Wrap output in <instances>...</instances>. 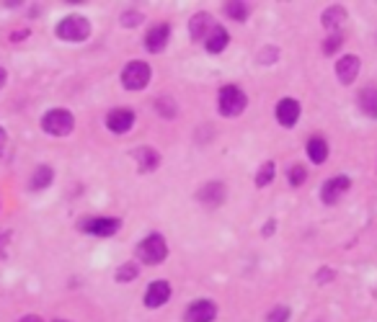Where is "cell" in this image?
Returning a JSON list of instances; mask_svg holds the SVG:
<instances>
[{
	"label": "cell",
	"mask_w": 377,
	"mask_h": 322,
	"mask_svg": "<svg viewBox=\"0 0 377 322\" xmlns=\"http://www.w3.org/2000/svg\"><path fill=\"white\" fill-rule=\"evenodd\" d=\"M54 34L60 36L62 42H86L91 36V21L83 16H65L54 26Z\"/></svg>",
	"instance_id": "6da1fadb"
},
{
	"label": "cell",
	"mask_w": 377,
	"mask_h": 322,
	"mask_svg": "<svg viewBox=\"0 0 377 322\" xmlns=\"http://www.w3.org/2000/svg\"><path fill=\"white\" fill-rule=\"evenodd\" d=\"M42 129L52 137H68L75 129V116L68 109H52L42 116Z\"/></svg>",
	"instance_id": "7a4b0ae2"
},
{
	"label": "cell",
	"mask_w": 377,
	"mask_h": 322,
	"mask_svg": "<svg viewBox=\"0 0 377 322\" xmlns=\"http://www.w3.org/2000/svg\"><path fill=\"white\" fill-rule=\"evenodd\" d=\"M217 103H220V114L223 116H240L246 106H249V95L240 91L238 85H225L220 95H217Z\"/></svg>",
	"instance_id": "3957f363"
},
{
	"label": "cell",
	"mask_w": 377,
	"mask_h": 322,
	"mask_svg": "<svg viewBox=\"0 0 377 322\" xmlns=\"http://www.w3.org/2000/svg\"><path fill=\"white\" fill-rule=\"evenodd\" d=\"M138 258L145 266H158V263H163L168 258V243L161 235H147L138 245Z\"/></svg>",
	"instance_id": "277c9868"
},
{
	"label": "cell",
	"mask_w": 377,
	"mask_h": 322,
	"mask_svg": "<svg viewBox=\"0 0 377 322\" xmlns=\"http://www.w3.org/2000/svg\"><path fill=\"white\" fill-rule=\"evenodd\" d=\"M150 77H153L150 65H147V62H140V60L129 62L127 68L121 70V85H124L127 91H142V88H147Z\"/></svg>",
	"instance_id": "5b68a950"
},
{
	"label": "cell",
	"mask_w": 377,
	"mask_h": 322,
	"mask_svg": "<svg viewBox=\"0 0 377 322\" xmlns=\"http://www.w3.org/2000/svg\"><path fill=\"white\" fill-rule=\"evenodd\" d=\"M121 227V222L117 217H91V220L80 222V232L86 235H96V238H112Z\"/></svg>",
	"instance_id": "8992f818"
},
{
	"label": "cell",
	"mask_w": 377,
	"mask_h": 322,
	"mask_svg": "<svg viewBox=\"0 0 377 322\" xmlns=\"http://www.w3.org/2000/svg\"><path fill=\"white\" fill-rule=\"evenodd\" d=\"M217 317V305L212 299H197L191 302L184 314V322H212Z\"/></svg>",
	"instance_id": "52a82bcc"
},
{
	"label": "cell",
	"mask_w": 377,
	"mask_h": 322,
	"mask_svg": "<svg viewBox=\"0 0 377 322\" xmlns=\"http://www.w3.org/2000/svg\"><path fill=\"white\" fill-rule=\"evenodd\" d=\"M225 196H228V191H225L223 183H220V181H212V183H205V186L197 191V201L209 206V209H217V206H223Z\"/></svg>",
	"instance_id": "ba28073f"
},
{
	"label": "cell",
	"mask_w": 377,
	"mask_h": 322,
	"mask_svg": "<svg viewBox=\"0 0 377 322\" xmlns=\"http://www.w3.org/2000/svg\"><path fill=\"white\" fill-rule=\"evenodd\" d=\"M349 186H352V181L346 178V176H336V178H328L326 183H323V188H320V199H323V204H336L339 199H341L346 191H349Z\"/></svg>",
	"instance_id": "9c48e42d"
},
{
	"label": "cell",
	"mask_w": 377,
	"mask_h": 322,
	"mask_svg": "<svg viewBox=\"0 0 377 322\" xmlns=\"http://www.w3.org/2000/svg\"><path fill=\"white\" fill-rule=\"evenodd\" d=\"M132 124H135V111L132 109H114L109 111V116H106V127H109V132H114V135L129 132Z\"/></svg>",
	"instance_id": "30bf717a"
},
{
	"label": "cell",
	"mask_w": 377,
	"mask_h": 322,
	"mask_svg": "<svg viewBox=\"0 0 377 322\" xmlns=\"http://www.w3.org/2000/svg\"><path fill=\"white\" fill-rule=\"evenodd\" d=\"M168 299H171V284L168 281H153L145 289V307H150V309L163 307Z\"/></svg>",
	"instance_id": "8fae6325"
},
{
	"label": "cell",
	"mask_w": 377,
	"mask_h": 322,
	"mask_svg": "<svg viewBox=\"0 0 377 322\" xmlns=\"http://www.w3.org/2000/svg\"><path fill=\"white\" fill-rule=\"evenodd\" d=\"M168 39H171V26H168V24L153 26V29H150V31L145 34V49L153 52V54H158V52L165 49Z\"/></svg>",
	"instance_id": "7c38bea8"
},
{
	"label": "cell",
	"mask_w": 377,
	"mask_h": 322,
	"mask_svg": "<svg viewBox=\"0 0 377 322\" xmlns=\"http://www.w3.org/2000/svg\"><path fill=\"white\" fill-rule=\"evenodd\" d=\"M300 119V103L295 101V98H282V101L276 103V121L282 124V127L292 129Z\"/></svg>",
	"instance_id": "4fadbf2b"
},
{
	"label": "cell",
	"mask_w": 377,
	"mask_h": 322,
	"mask_svg": "<svg viewBox=\"0 0 377 322\" xmlns=\"http://www.w3.org/2000/svg\"><path fill=\"white\" fill-rule=\"evenodd\" d=\"M360 57L357 54H346V57L336 62V75H339V80L343 85H352L357 80V75H360Z\"/></svg>",
	"instance_id": "5bb4252c"
},
{
	"label": "cell",
	"mask_w": 377,
	"mask_h": 322,
	"mask_svg": "<svg viewBox=\"0 0 377 322\" xmlns=\"http://www.w3.org/2000/svg\"><path fill=\"white\" fill-rule=\"evenodd\" d=\"M212 16L209 13H197V16L188 21V34H191V39H207L209 36V31H212Z\"/></svg>",
	"instance_id": "9a60e30c"
},
{
	"label": "cell",
	"mask_w": 377,
	"mask_h": 322,
	"mask_svg": "<svg viewBox=\"0 0 377 322\" xmlns=\"http://www.w3.org/2000/svg\"><path fill=\"white\" fill-rule=\"evenodd\" d=\"M357 103H360L362 114H367L369 119H377V85L362 88L360 95H357Z\"/></svg>",
	"instance_id": "2e32d148"
},
{
	"label": "cell",
	"mask_w": 377,
	"mask_h": 322,
	"mask_svg": "<svg viewBox=\"0 0 377 322\" xmlns=\"http://www.w3.org/2000/svg\"><path fill=\"white\" fill-rule=\"evenodd\" d=\"M228 42H230V34L225 31L223 26L214 24L212 31H209V36L205 39V47H207V52H212V54H220V52L228 47Z\"/></svg>",
	"instance_id": "e0dca14e"
},
{
	"label": "cell",
	"mask_w": 377,
	"mask_h": 322,
	"mask_svg": "<svg viewBox=\"0 0 377 322\" xmlns=\"http://www.w3.org/2000/svg\"><path fill=\"white\" fill-rule=\"evenodd\" d=\"M135 160L140 165V173H153L161 165V155L155 153L153 147H140V150H135Z\"/></svg>",
	"instance_id": "ac0fdd59"
},
{
	"label": "cell",
	"mask_w": 377,
	"mask_h": 322,
	"mask_svg": "<svg viewBox=\"0 0 377 322\" xmlns=\"http://www.w3.org/2000/svg\"><path fill=\"white\" fill-rule=\"evenodd\" d=\"M320 21H323V26H326L331 34H336V29L346 21V8H341V6H331V8L323 10V18H320Z\"/></svg>",
	"instance_id": "d6986e66"
},
{
	"label": "cell",
	"mask_w": 377,
	"mask_h": 322,
	"mask_svg": "<svg viewBox=\"0 0 377 322\" xmlns=\"http://www.w3.org/2000/svg\"><path fill=\"white\" fill-rule=\"evenodd\" d=\"M52 178H54V170H52L50 165H39V168L34 170L31 181H29V186H31V191H44V188L52 186Z\"/></svg>",
	"instance_id": "ffe728a7"
},
{
	"label": "cell",
	"mask_w": 377,
	"mask_h": 322,
	"mask_svg": "<svg viewBox=\"0 0 377 322\" xmlns=\"http://www.w3.org/2000/svg\"><path fill=\"white\" fill-rule=\"evenodd\" d=\"M308 158L316 165H323L328 158V144L323 137H313V139H308Z\"/></svg>",
	"instance_id": "44dd1931"
},
{
	"label": "cell",
	"mask_w": 377,
	"mask_h": 322,
	"mask_svg": "<svg viewBox=\"0 0 377 322\" xmlns=\"http://www.w3.org/2000/svg\"><path fill=\"white\" fill-rule=\"evenodd\" d=\"M225 13H228L232 21H246V18H249V6H246L243 0H230V3L225 6Z\"/></svg>",
	"instance_id": "7402d4cb"
},
{
	"label": "cell",
	"mask_w": 377,
	"mask_h": 322,
	"mask_svg": "<svg viewBox=\"0 0 377 322\" xmlns=\"http://www.w3.org/2000/svg\"><path fill=\"white\" fill-rule=\"evenodd\" d=\"M274 173H276V168H274V162L269 160V162H264L261 168H258V176H256V186L258 188H266L272 181H274Z\"/></svg>",
	"instance_id": "603a6c76"
},
{
	"label": "cell",
	"mask_w": 377,
	"mask_h": 322,
	"mask_svg": "<svg viewBox=\"0 0 377 322\" xmlns=\"http://www.w3.org/2000/svg\"><path fill=\"white\" fill-rule=\"evenodd\" d=\"M305 178H308V170H305V165H292L290 173H287L290 186H302V183H305Z\"/></svg>",
	"instance_id": "cb8c5ba5"
},
{
	"label": "cell",
	"mask_w": 377,
	"mask_h": 322,
	"mask_svg": "<svg viewBox=\"0 0 377 322\" xmlns=\"http://www.w3.org/2000/svg\"><path fill=\"white\" fill-rule=\"evenodd\" d=\"M138 273H140V268L135 263H124L119 271H117V281H119V284L121 281H135L138 279Z\"/></svg>",
	"instance_id": "d4e9b609"
},
{
	"label": "cell",
	"mask_w": 377,
	"mask_h": 322,
	"mask_svg": "<svg viewBox=\"0 0 377 322\" xmlns=\"http://www.w3.org/2000/svg\"><path fill=\"white\" fill-rule=\"evenodd\" d=\"M341 44H343V36L336 31V34H331L326 42H323V54H336V52L341 49Z\"/></svg>",
	"instance_id": "484cf974"
},
{
	"label": "cell",
	"mask_w": 377,
	"mask_h": 322,
	"mask_svg": "<svg viewBox=\"0 0 377 322\" xmlns=\"http://www.w3.org/2000/svg\"><path fill=\"white\" fill-rule=\"evenodd\" d=\"M155 109H158L161 116H168V119L176 116V106H173L171 98H158V101H155Z\"/></svg>",
	"instance_id": "4316f807"
},
{
	"label": "cell",
	"mask_w": 377,
	"mask_h": 322,
	"mask_svg": "<svg viewBox=\"0 0 377 322\" xmlns=\"http://www.w3.org/2000/svg\"><path fill=\"white\" fill-rule=\"evenodd\" d=\"M276 57H279V49H276V47H264L261 54H258V62H261V65H274Z\"/></svg>",
	"instance_id": "83f0119b"
},
{
	"label": "cell",
	"mask_w": 377,
	"mask_h": 322,
	"mask_svg": "<svg viewBox=\"0 0 377 322\" xmlns=\"http://www.w3.org/2000/svg\"><path fill=\"white\" fill-rule=\"evenodd\" d=\"M140 21H145V16L140 13V10H127V13H121V26H140Z\"/></svg>",
	"instance_id": "f1b7e54d"
},
{
	"label": "cell",
	"mask_w": 377,
	"mask_h": 322,
	"mask_svg": "<svg viewBox=\"0 0 377 322\" xmlns=\"http://www.w3.org/2000/svg\"><path fill=\"white\" fill-rule=\"evenodd\" d=\"M287 320H290V307H274L269 312V317H266V322H287Z\"/></svg>",
	"instance_id": "f546056e"
},
{
	"label": "cell",
	"mask_w": 377,
	"mask_h": 322,
	"mask_svg": "<svg viewBox=\"0 0 377 322\" xmlns=\"http://www.w3.org/2000/svg\"><path fill=\"white\" fill-rule=\"evenodd\" d=\"M8 240H10V232L3 229V232H0V258H6V253H8V250H6V247H8Z\"/></svg>",
	"instance_id": "4dcf8cb0"
},
{
	"label": "cell",
	"mask_w": 377,
	"mask_h": 322,
	"mask_svg": "<svg viewBox=\"0 0 377 322\" xmlns=\"http://www.w3.org/2000/svg\"><path fill=\"white\" fill-rule=\"evenodd\" d=\"M331 279H334V271H331V268H320L316 276L318 284H326V281H331Z\"/></svg>",
	"instance_id": "1f68e13d"
},
{
	"label": "cell",
	"mask_w": 377,
	"mask_h": 322,
	"mask_svg": "<svg viewBox=\"0 0 377 322\" xmlns=\"http://www.w3.org/2000/svg\"><path fill=\"white\" fill-rule=\"evenodd\" d=\"M274 227H276V222L274 220H269L264 224V238H269V235H274Z\"/></svg>",
	"instance_id": "d6a6232c"
},
{
	"label": "cell",
	"mask_w": 377,
	"mask_h": 322,
	"mask_svg": "<svg viewBox=\"0 0 377 322\" xmlns=\"http://www.w3.org/2000/svg\"><path fill=\"white\" fill-rule=\"evenodd\" d=\"M6 142H8V137H6V129H0V155L6 150Z\"/></svg>",
	"instance_id": "836d02e7"
},
{
	"label": "cell",
	"mask_w": 377,
	"mask_h": 322,
	"mask_svg": "<svg viewBox=\"0 0 377 322\" xmlns=\"http://www.w3.org/2000/svg\"><path fill=\"white\" fill-rule=\"evenodd\" d=\"M18 322H44L42 317H36V314H26V317H21Z\"/></svg>",
	"instance_id": "e575fe53"
},
{
	"label": "cell",
	"mask_w": 377,
	"mask_h": 322,
	"mask_svg": "<svg viewBox=\"0 0 377 322\" xmlns=\"http://www.w3.org/2000/svg\"><path fill=\"white\" fill-rule=\"evenodd\" d=\"M3 85H6V70L0 68V88H3Z\"/></svg>",
	"instance_id": "d590c367"
},
{
	"label": "cell",
	"mask_w": 377,
	"mask_h": 322,
	"mask_svg": "<svg viewBox=\"0 0 377 322\" xmlns=\"http://www.w3.org/2000/svg\"><path fill=\"white\" fill-rule=\"evenodd\" d=\"M54 322H65V320H54Z\"/></svg>",
	"instance_id": "8d00e7d4"
}]
</instances>
